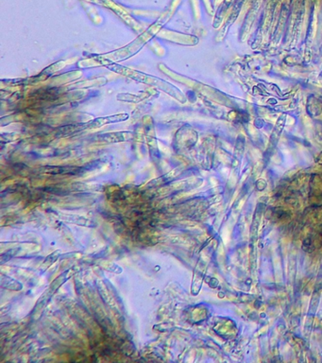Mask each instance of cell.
Wrapping results in <instances>:
<instances>
[{"label": "cell", "mask_w": 322, "mask_h": 363, "mask_svg": "<svg viewBox=\"0 0 322 363\" xmlns=\"http://www.w3.org/2000/svg\"><path fill=\"white\" fill-rule=\"evenodd\" d=\"M129 118L128 114H118L115 116H106V117H98L95 118L93 121L87 123V129H95L97 127H101L104 124L114 123V122H120L125 121Z\"/></svg>", "instance_id": "obj_1"}]
</instances>
